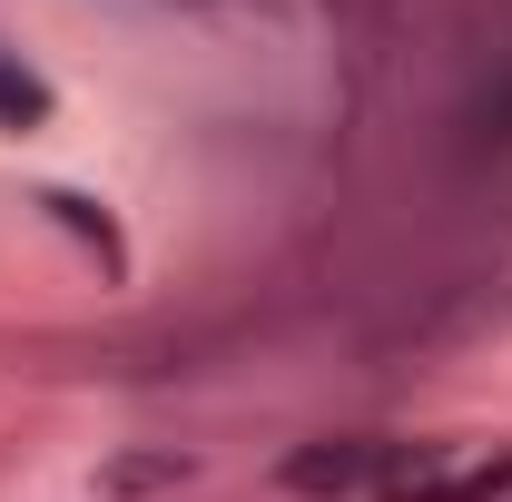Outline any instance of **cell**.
Masks as SVG:
<instances>
[{"label":"cell","instance_id":"277c9868","mask_svg":"<svg viewBox=\"0 0 512 502\" xmlns=\"http://www.w3.org/2000/svg\"><path fill=\"white\" fill-rule=\"evenodd\" d=\"M178 473H188V463H119V473H109V493H138V483H178Z\"/></svg>","mask_w":512,"mask_h":502},{"label":"cell","instance_id":"7a4b0ae2","mask_svg":"<svg viewBox=\"0 0 512 502\" xmlns=\"http://www.w3.org/2000/svg\"><path fill=\"white\" fill-rule=\"evenodd\" d=\"M394 453H404V443H365V434L306 443V453L286 463V483H296V493H355V483H384V473H394Z\"/></svg>","mask_w":512,"mask_h":502},{"label":"cell","instance_id":"6da1fadb","mask_svg":"<svg viewBox=\"0 0 512 502\" xmlns=\"http://www.w3.org/2000/svg\"><path fill=\"white\" fill-rule=\"evenodd\" d=\"M512 493V443H404L375 502H503Z\"/></svg>","mask_w":512,"mask_h":502},{"label":"cell","instance_id":"3957f363","mask_svg":"<svg viewBox=\"0 0 512 502\" xmlns=\"http://www.w3.org/2000/svg\"><path fill=\"white\" fill-rule=\"evenodd\" d=\"M40 119H50V89H40L30 69L0 60V128H40Z\"/></svg>","mask_w":512,"mask_h":502}]
</instances>
